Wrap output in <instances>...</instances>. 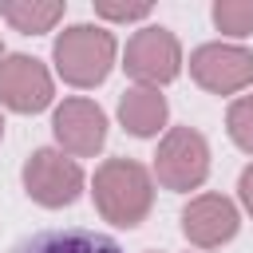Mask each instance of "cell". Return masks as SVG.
<instances>
[{"label": "cell", "mask_w": 253, "mask_h": 253, "mask_svg": "<svg viewBox=\"0 0 253 253\" xmlns=\"http://www.w3.org/2000/svg\"><path fill=\"white\" fill-rule=\"evenodd\" d=\"M95 206L115 225H138L150 210V174L130 158H111L95 170Z\"/></svg>", "instance_id": "1"}, {"label": "cell", "mask_w": 253, "mask_h": 253, "mask_svg": "<svg viewBox=\"0 0 253 253\" xmlns=\"http://www.w3.org/2000/svg\"><path fill=\"white\" fill-rule=\"evenodd\" d=\"M115 59V36L95 24H75L55 40V67L75 87H95L107 79Z\"/></svg>", "instance_id": "2"}, {"label": "cell", "mask_w": 253, "mask_h": 253, "mask_svg": "<svg viewBox=\"0 0 253 253\" xmlns=\"http://www.w3.org/2000/svg\"><path fill=\"white\" fill-rule=\"evenodd\" d=\"M210 170V150H206V138L190 126H174L158 154H154V174L166 190H190L206 178Z\"/></svg>", "instance_id": "3"}, {"label": "cell", "mask_w": 253, "mask_h": 253, "mask_svg": "<svg viewBox=\"0 0 253 253\" xmlns=\"http://www.w3.org/2000/svg\"><path fill=\"white\" fill-rule=\"evenodd\" d=\"M178 63H182V51H178V40L166 32V28H142L130 36L126 43V75L146 83V87H158V83H170L178 75Z\"/></svg>", "instance_id": "4"}, {"label": "cell", "mask_w": 253, "mask_h": 253, "mask_svg": "<svg viewBox=\"0 0 253 253\" xmlns=\"http://www.w3.org/2000/svg\"><path fill=\"white\" fill-rule=\"evenodd\" d=\"M24 186L40 206H71L83 190V170L55 150H36L24 166Z\"/></svg>", "instance_id": "5"}, {"label": "cell", "mask_w": 253, "mask_h": 253, "mask_svg": "<svg viewBox=\"0 0 253 253\" xmlns=\"http://www.w3.org/2000/svg\"><path fill=\"white\" fill-rule=\"evenodd\" d=\"M190 75L206 91L229 95V91H241L253 83V55L233 43H206L190 55Z\"/></svg>", "instance_id": "6"}, {"label": "cell", "mask_w": 253, "mask_h": 253, "mask_svg": "<svg viewBox=\"0 0 253 253\" xmlns=\"http://www.w3.org/2000/svg\"><path fill=\"white\" fill-rule=\"evenodd\" d=\"M0 99L12 111H43L51 103V75L32 55H8L0 63Z\"/></svg>", "instance_id": "7"}, {"label": "cell", "mask_w": 253, "mask_h": 253, "mask_svg": "<svg viewBox=\"0 0 253 253\" xmlns=\"http://www.w3.org/2000/svg\"><path fill=\"white\" fill-rule=\"evenodd\" d=\"M55 138L71 154H95L107 138V115L91 99H63L55 111Z\"/></svg>", "instance_id": "8"}, {"label": "cell", "mask_w": 253, "mask_h": 253, "mask_svg": "<svg viewBox=\"0 0 253 253\" xmlns=\"http://www.w3.org/2000/svg\"><path fill=\"white\" fill-rule=\"evenodd\" d=\"M182 229L194 245L210 249V245H221L237 233V210L229 198H217V194H206V198H194L182 213Z\"/></svg>", "instance_id": "9"}, {"label": "cell", "mask_w": 253, "mask_h": 253, "mask_svg": "<svg viewBox=\"0 0 253 253\" xmlns=\"http://www.w3.org/2000/svg\"><path fill=\"white\" fill-rule=\"evenodd\" d=\"M12 253H123V245L107 233L71 225V229H40L24 237Z\"/></svg>", "instance_id": "10"}, {"label": "cell", "mask_w": 253, "mask_h": 253, "mask_svg": "<svg viewBox=\"0 0 253 253\" xmlns=\"http://www.w3.org/2000/svg\"><path fill=\"white\" fill-rule=\"evenodd\" d=\"M119 119L130 134L146 138V134H158V126L166 123V99L158 95V87H130L123 99H119Z\"/></svg>", "instance_id": "11"}, {"label": "cell", "mask_w": 253, "mask_h": 253, "mask_svg": "<svg viewBox=\"0 0 253 253\" xmlns=\"http://www.w3.org/2000/svg\"><path fill=\"white\" fill-rule=\"evenodd\" d=\"M0 16L24 36H40V32H51L55 20H63V4L59 0H4Z\"/></svg>", "instance_id": "12"}, {"label": "cell", "mask_w": 253, "mask_h": 253, "mask_svg": "<svg viewBox=\"0 0 253 253\" xmlns=\"http://www.w3.org/2000/svg\"><path fill=\"white\" fill-rule=\"evenodd\" d=\"M213 24L229 36H249L253 32V0H217Z\"/></svg>", "instance_id": "13"}, {"label": "cell", "mask_w": 253, "mask_h": 253, "mask_svg": "<svg viewBox=\"0 0 253 253\" xmlns=\"http://www.w3.org/2000/svg\"><path fill=\"white\" fill-rule=\"evenodd\" d=\"M229 134H233V142L241 150L253 154V95H245V99H237L229 107Z\"/></svg>", "instance_id": "14"}, {"label": "cell", "mask_w": 253, "mask_h": 253, "mask_svg": "<svg viewBox=\"0 0 253 253\" xmlns=\"http://www.w3.org/2000/svg\"><path fill=\"white\" fill-rule=\"evenodd\" d=\"M95 12L107 16V20H146L150 16V4H111V0H99Z\"/></svg>", "instance_id": "15"}, {"label": "cell", "mask_w": 253, "mask_h": 253, "mask_svg": "<svg viewBox=\"0 0 253 253\" xmlns=\"http://www.w3.org/2000/svg\"><path fill=\"white\" fill-rule=\"evenodd\" d=\"M241 198H245V206H249V213H253V166L241 174Z\"/></svg>", "instance_id": "16"}, {"label": "cell", "mask_w": 253, "mask_h": 253, "mask_svg": "<svg viewBox=\"0 0 253 253\" xmlns=\"http://www.w3.org/2000/svg\"><path fill=\"white\" fill-rule=\"evenodd\" d=\"M0 134H4V119H0Z\"/></svg>", "instance_id": "17"}]
</instances>
